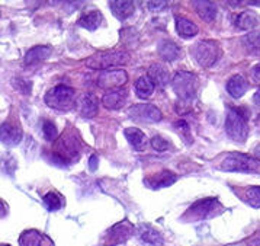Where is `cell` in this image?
Returning <instances> with one entry per match:
<instances>
[{"label": "cell", "instance_id": "cell-3", "mask_svg": "<svg viewBox=\"0 0 260 246\" xmlns=\"http://www.w3.org/2000/svg\"><path fill=\"white\" fill-rule=\"evenodd\" d=\"M80 147V135L76 130H72L69 133L62 134L60 139H57V143L54 144V157L58 159V162L62 165L72 163L79 157Z\"/></svg>", "mask_w": 260, "mask_h": 246}, {"label": "cell", "instance_id": "cell-26", "mask_svg": "<svg viewBox=\"0 0 260 246\" xmlns=\"http://www.w3.org/2000/svg\"><path fill=\"white\" fill-rule=\"evenodd\" d=\"M111 11L119 21H125L134 13V3L133 2H109Z\"/></svg>", "mask_w": 260, "mask_h": 246}, {"label": "cell", "instance_id": "cell-27", "mask_svg": "<svg viewBox=\"0 0 260 246\" xmlns=\"http://www.w3.org/2000/svg\"><path fill=\"white\" fill-rule=\"evenodd\" d=\"M134 89H136V93L138 95V98L147 99L154 92V83L148 79V76H141V77H138L136 80Z\"/></svg>", "mask_w": 260, "mask_h": 246}, {"label": "cell", "instance_id": "cell-5", "mask_svg": "<svg viewBox=\"0 0 260 246\" xmlns=\"http://www.w3.org/2000/svg\"><path fill=\"white\" fill-rule=\"evenodd\" d=\"M192 59L197 62L201 67H211L218 62L222 56L221 45L217 41L212 40H202L198 41L190 48Z\"/></svg>", "mask_w": 260, "mask_h": 246}, {"label": "cell", "instance_id": "cell-19", "mask_svg": "<svg viewBox=\"0 0 260 246\" xmlns=\"http://www.w3.org/2000/svg\"><path fill=\"white\" fill-rule=\"evenodd\" d=\"M227 92L233 96V98H241L244 93L249 89V83L247 80L241 76V74H234L229 79V82L225 85Z\"/></svg>", "mask_w": 260, "mask_h": 246}, {"label": "cell", "instance_id": "cell-28", "mask_svg": "<svg viewBox=\"0 0 260 246\" xmlns=\"http://www.w3.org/2000/svg\"><path fill=\"white\" fill-rule=\"evenodd\" d=\"M198 31V26L186 18H177L176 19V32L182 38H190V37L197 35Z\"/></svg>", "mask_w": 260, "mask_h": 246}, {"label": "cell", "instance_id": "cell-25", "mask_svg": "<svg viewBox=\"0 0 260 246\" xmlns=\"http://www.w3.org/2000/svg\"><path fill=\"white\" fill-rule=\"evenodd\" d=\"M102 23V13L99 11H92L83 13L77 25L82 26L84 30H89V31H94L96 28H99V25Z\"/></svg>", "mask_w": 260, "mask_h": 246}, {"label": "cell", "instance_id": "cell-14", "mask_svg": "<svg viewBox=\"0 0 260 246\" xmlns=\"http://www.w3.org/2000/svg\"><path fill=\"white\" fill-rule=\"evenodd\" d=\"M22 130L12 123H3L0 125V142L6 146H16L21 143Z\"/></svg>", "mask_w": 260, "mask_h": 246}, {"label": "cell", "instance_id": "cell-16", "mask_svg": "<svg viewBox=\"0 0 260 246\" xmlns=\"http://www.w3.org/2000/svg\"><path fill=\"white\" fill-rule=\"evenodd\" d=\"M19 245L21 246H52L50 237L42 235L38 230H26L19 237Z\"/></svg>", "mask_w": 260, "mask_h": 246}, {"label": "cell", "instance_id": "cell-11", "mask_svg": "<svg viewBox=\"0 0 260 246\" xmlns=\"http://www.w3.org/2000/svg\"><path fill=\"white\" fill-rule=\"evenodd\" d=\"M136 232V227L131 225L128 220H124L121 223H116L114 227L109 229L108 236H106V245L114 246L126 242L131 235Z\"/></svg>", "mask_w": 260, "mask_h": 246}, {"label": "cell", "instance_id": "cell-36", "mask_svg": "<svg viewBox=\"0 0 260 246\" xmlns=\"http://www.w3.org/2000/svg\"><path fill=\"white\" fill-rule=\"evenodd\" d=\"M147 5H148V9L153 12L160 11V9H165L166 8V2H147Z\"/></svg>", "mask_w": 260, "mask_h": 246}, {"label": "cell", "instance_id": "cell-32", "mask_svg": "<svg viewBox=\"0 0 260 246\" xmlns=\"http://www.w3.org/2000/svg\"><path fill=\"white\" fill-rule=\"evenodd\" d=\"M42 135L47 142H54L58 139V128L52 121H44L42 123Z\"/></svg>", "mask_w": 260, "mask_h": 246}, {"label": "cell", "instance_id": "cell-4", "mask_svg": "<svg viewBox=\"0 0 260 246\" xmlns=\"http://www.w3.org/2000/svg\"><path fill=\"white\" fill-rule=\"evenodd\" d=\"M219 169L227 172L260 174V160L250 154L229 153L219 165Z\"/></svg>", "mask_w": 260, "mask_h": 246}, {"label": "cell", "instance_id": "cell-12", "mask_svg": "<svg viewBox=\"0 0 260 246\" xmlns=\"http://www.w3.org/2000/svg\"><path fill=\"white\" fill-rule=\"evenodd\" d=\"M137 236L144 246H163L165 239L161 233L150 225H138L136 229Z\"/></svg>", "mask_w": 260, "mask_h": 246}, {"label": "cell", "instance_id": "cell-24", "mask_svg": "<svg viewBox=\"0 0 260 246\" xmlns=\"http://www.w3.org/2000/svg\"><path fill=\"white\" fill-rule=\"evenodd\" d=\"M125 137L129 142V144L136 149V150H144L148 144L147 135L141 130H138L136 127H129L125 130Z\"/></svg>", "mask_w": 260, "mask_h": 246}, {"label": "cell", "instance_id": "cell-42", "mask_svg": "<svg viewBox=\"0 0 260 246\" xmlns=\"http://www.w3.org/2000/svg\"><path fill=\"white\" fill-rule=\"evenodd\" d=\"M256 125H257V128H259V131H260V115L257 117V120H256Z\"/></svg>", "mask_w": 260, "mask_h": 246}, {"label": "cell", "instance_id": "cell-35", "mask_svg": "<svg viewBox=\"0 0 260 246\" xmlns=\"http://www.w3.org/2000/svg\"><path fill=\"white\" fill-rule=\"evenodd\" d=\"M13 86H15L16 89H19L22 93H25V95H29V93H31V82H26V80H23V79H16V80H13Z\"/></svg>", "mask_w": 260, "mask_h": 246}, {"label": "cell", "instance_id": "cell-8", "mask_svg": "<svg viewBox=\"0 0 260 246\" xmlns=\"http://www.w3.org/2000/svg\"><path fill=\"white\" fill-rule=\"evenodd\" d=\"M45 103L57 111H69L73 108L74 102V89L66 85H58L55 88L50 89L45 95Z\"/></svg>", "mask_w": 260, "mask_h": 246}, {"label": "cell", "instance_id": "cell-22", "mask_svg": "<svg viewBox=\"0 0 260 246\" xmlns=\"http://www.w3.org/2000/svg\"><path fill=\"white\" fill-rule=\"evenodd\" d=\"M158 54L165 62H175L177 57L180 56V48L177 47V44H175L170 40H163L158 42Z\"/></svg>", "mask_w": 260, "mask_h": 246}, {"label": "cell", "instance_id": "cell-34", "mask_svg": "<svg viewBox=\"0 0 260 246\" xmlns=\"http://www.w3.org/2000/svg\"><path fill=\"white\" fill-rule=\"evenodd\" d=\"M151 146H153V149L157 150V152H165V150H167L170 147V143H169V140H166L161 135H154L151 139Z\"/></svg>", "mask_w": 260, "mask_h": 246}, {"label": "cell", "instance_id": "cell-33", "mask_svg": "<svg viewBox=\"0 0 260 246\" xmlns=\"http://www.w3.org/2000/svg\"><path fill=\"white\" fill-rule=\"evenodd\" d=\"M175 127H176L177 133L180 134V137L186 142V144H192V137H190V128H189V124L186 121H183V120H180V121H177L175 124Z\"/></svg>", "mask_w": 260, "mask_h": 246}, {"label": "cell", "instance_id": "cell-40", "mask_svg": "<svg viewBox=\"0 0 260 246\" xmlns=\"http://www.w3.org/2000/svg\"><path fill=\"white\" fill-rule=\"evenodd\" d=\"M253 101H254V103H256V105H259L260 106V89L257 91V92L254 93V96H253Z\"/></svg>", "mask_w": 260, "mask_h": 246}, {"label": "cell", "instance_id": "cell-2", "mask_svg": "<svg viewBox=\"0 0 260 246\" xmlns=\"http://www.w3.org/2000/svg\"><path fill=\"white\" fill-rule=\"evenodd\" d=\"M172 86L179 98V106H189L198 93V76L189 72H177L172 79Z\"/></svg>", "mask_w": 260, "mask_h": 246}, {"label": "cell", "instance_id": "cell-30", "mask_svg": "<svg viewBox=\"0 0 260 246\" xmlns=\"http://www.w3.org/2000/svg\"><path fill=\"white\" fill-rule=\"evenodd\" d=\"M243 200H244V203L251 205L253 208H260V186H247V188H244Z\"/></svg>", "mask_w": 260, "mask_h": 246}, {"label": "cell", "instance_id": "cell-7", "mask_svg": "<svg viewBox=\"0 0 260 246\" xmlns=\"http://www.w3.org/2000/svg\"><path fill=\"white\" fill-rule=\"evenodd\" d=\"M224 211V207L217 198H204L190 205L187 208L185 218L190 222H198V220H207L211 217L221 214Z\"/></svg>", "mask_w": 260, "mask_h": 246}, {"label": "cell", "instance_id": "cell-9", "mask_svg": "<svg viewBox=\"0 0 260 246\" xmlns=\"http://www.w3.org/2000/svg\"><path fill=\"white\" fill-rule=\"evenodd\" d=\"M129 117L140 123H158L163 118L161 111L151 103H138L131 106Z\"/></svg>", "mask_w": 260, "mask_h": 246}, {"label": "cell", "instance_id": "cell-18", "mask_svg": "<svg viewBox=\"0 0 260 246\" xmlns=\"http://www.w3.org/2000/svg\"><path fill=\"white\" fill-rule=\"evenodd\" d=\"M147 76H148V79L151 82L157 85V86H160V88H165L167 83H169V80H170L169 70H167L163 64H160V63L151 64L150 69H148V74Z\"/></svg>", "mask_w": 260, "mask_h": 246}, {"label": "cell", "instance_id": "cell-41", "mask_svg": "<svg viewBox=\"0 0 260 246\" xmlns=\"http://www.w3.org/2000/svg\"><path fill=\"white\" fill-rule=\"evenodd\" d=\"M247 246H260V236L259 237H256L254 240H251Z\"/></svg>", "mask_w": 260, "mask_h": 246}, {"label": "cell", "instance_id": "cell-15", "mask_svg": "<svg viewBox=\"0 0 260 246\" xmlns=\"http://www.w3.org/2000/svg\"><path fill=\"white\" fill-rule=\"evenodd\" d=\"M76 105L79 108L80 114L86 117V118H93L98 114V108H99V101L98 98L92 95V93H84L82 95L77 101Z\"/></svg>", "mask_w": 260, "mask_h": 246}, {"label": "cell", "instance_id": "cell-37", "mask_svg": "<svg viewBox=\"0 0 260 246\" xmlns=\"http://www.w3.org/2000/svg\"><path fill=\"white\" fill-rule=\"evenodd\" d=\"M251 77H253V80L260 85V63H257L253 69H251Z\"/></svg>", "mask_w": 260, "mask_h": 246}, {"label": "cell", "instance_id": "cell-23", "mask_svg": "<svg viewBox=\"0 0 260 246\" xmlns=\"http://www.w3.org/2000/svg\"><path fill=\"white\" fill-rule=\"evenodd\" d=\"M50 56H51V48L50 47H47V45H38V47L31 48L29 51L25 54L23 62H25L26 66H31V64H35V63L47 60Z\"/></svg>", "mask_w": 260, "mask_h": 246}, {"label": "cell", "instance_id": "cell-13", "mask_svg": "<svg viewBox=\"0 0 260 246\" xmlns=\"http://www.w3.org/2000/svg\"><path fill=\"white\" fill-rule=\"evenodd\" d=\"M177 181V175L173 174L172 171H160L153 176L147 178L146 185L150 186L151 189H160V188H166L173 185Z\"/></svg>", "mask_w": 260, "mask_h": 246}, {"label": "cell", "instance_id": "cell-10", "mask_svg": "<svg viewBox=\"0 0 260 246\" xmlns=\"http://www.w3.org/2000/svg\"><path fill=\"white\" fill-rule=\"evenodd\" d=\"M126 82H128V74L125 70H104L98 76V86L108 91L119 89Z\"/></svg>", "mask_w": 260, "mask_h": 246}, {"label": "cell", "instance_id": "cell-6", "mask_svg": "<svg viewBox=\"0 0 260 246\" xmlns=\"http://www.w3.org/2000/svg\"><path fill=\"white\" fill-rule=\"evenodd\" d=\"M129 54L125 51H99L86 59V66L94 70H109L112 67L124 66L129 62Z\"/></svg>", "mask_w": 260, "mask_h": 246}, {"label": "cell", "instance_id": "cell-39", "mask_svg": "<svg viewBox=\"0 0 260 246\" xmlns=\"http://www.w3.org/2000/svg\"><path fill=\"white\" fill-rule=\"evenodd\" d=\"M6 214H8V208H6V205L3 204V201L0 200V218H3Z\"/></svg>", "mask_w": 260, "mask_h": 246}, {"label": "cell", "instance_id": "cell-20", "mask_svg": "<svg viewBox=\"0 0 260 246\" xmlns=\"http://www.w3.org/2000/svg\"><path fill=\"white\" fill-rule=\"evenodd\" d=\"M192 3H193V8L201 19H204L208 23L215 21L217 13H218L215 3H212V2H192Z\"/></svg>", "mask_w": 260, "mask_h": 246}, {"label": "cell", "instance_id": "cell-31", "mask_svg": "<svg viewBox=\"0 0 260 246\" xmlns=\"http://www.w3.org/2000/svg\"><path fill=\"white\" fill-rule=\"evenodd\" d=\"M44 203L48 207V210L55 211V210L61 208L62 198L60 197V194H57L54 191H50V193H47V194L44 195Z\"/></svg>", "mask_w": 260, "mask_h": 246}, {"label": "cell", "instance_id": "cell-21", "mask_svg": "<svg viewBox=\"0 0 260 246\" xmlns=\"http://www.w3.org/2000/svg\"><path fill=\"white\" fill-rule=\"evenodd\" d=\"M234 23L240 30L250 31L253 28H256L259 25V16L256 15V12L244 11L234 16Z\"/></svg>", "mask_w": 260, "mask_h": 246}, {"label": "cell", "instance_id": "cell-38", "mask_svg": "<svg viewBox=\"0 0 260 246\" xmlns=\"http://www.w3.org/2000/svg\"><path fill=\"white\" fill-rule=\"evenodd\" d=\"M98 163H99V160H98V156H96V154H93V156L90 157V162H89L90 171H96V169H98Z\"/></svg>", "mask_w": 260, "mask_h": 246}, {"label": "cell", "instance_id": "cell-17", "mask_svg": "<svg viewBox=\"0 0 260 246\" xmlns=\"http://www.w3.org/2000/svg\"><path fill=\"white\" fill-rule=\"evenodd\" d=\"M125 102H126V92L124 89L108 91L102 98V103L108 110H121L124 108Z\"/></svg>", "mask_w": 260, "mask_h": 246}, {"label": "cell", "instance_id": "cell-43", "mask_svg": "<svg viewBox=\"0 0 260 246\" xmlns=\"http://www.w3.org/2000/svg\"><path fill=\"white\" fill-rule=\"evenodd\" d=\"M0 246H9V245H0Z\"/></svg>", "mask_w": 260, "mask_h": 246}, {"label": "cell", "instance_id": "cell-1", "mask_svg": "<svg viewBox=\"0 0 260 246\" xmlns=\"http://www.w3.org/2000/svg\"><path fill=\"white\" fill-rule=\"evenodd\" d=\"M249 111L244 110V106L230 108L225 118V131L233 142L243 144L249 137Z\"/></svg>", "mask_w": 260, "mask_h": 246}, {"label": "cell", "instance_id": "cell-29", "mask_svg": "<svg viewBox=\"0 0 260 246\" xmlns=\"http://www.w3.org/2000/svg\"><path fill=\"white\" fill-rule=\"evenodd\" d=\"M244 48L251 54H259L260 52V31L251 32L243 38Z\"/></svg>", "mask_w": 260, "mask_h": 246}]
</instances>
